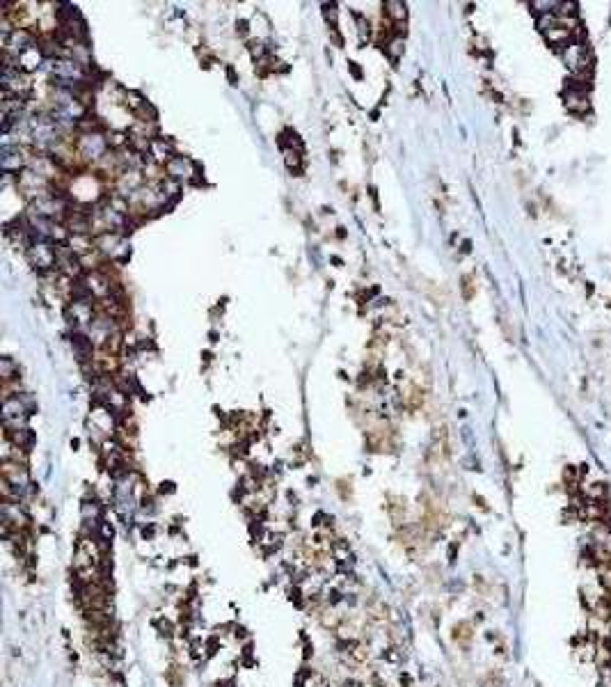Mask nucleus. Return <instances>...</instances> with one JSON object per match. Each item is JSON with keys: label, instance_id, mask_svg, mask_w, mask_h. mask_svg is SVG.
Listing matches in <instances>:
<instances>
[{"label": "nucleus", "instance_id": "nucleus-1", "mask_svg": "<svg viewBox=\"0 0 611 687\" xmlns=\"http://www.w3.org/2000/svg\"><path fill=\"white\" fill-rule=\"evenodd\" d=\"M30 261L37 271H48V268L58 266V250L48 243V240H37L30 245Z\"/></svg>", "mask_w": 611, "mask_h": 687}, {"label": "nucleus", "instance_id": "nucleus-2", "mask_svg": "<svg viewBox=\"0 0 611 687\" xmlns=\"http://www.w3.org/2000/svg\"><path fill=\"white\" fill-rule=\"evenodd\" d=\"M110 147L108 140L101 133H85L78 140V154L85 158H101L106 156V149Z\"/></svg>", "mask_w": 611, "mask_h": 687}, {"label": "nucleus", "instance_id": "nucleus-3", "mask_svg": "<svg viewBox=\"0 0 611 687\" xmlns=\"http://www.w3.org/2000/svg\"><path fill=\"white\" fill-rule=\"evenodd\" d=\"M34 46V37L25 27H14V30L5 37V53H14V58Z\"/></svg>", "mask_w": 611, "mask_h": 687}, {"label": "nucleus", "instance_id": "nucleus-4", "mask_svg": "<svg viewBox=\"0 0 611 687\" xmlns=\"http://www.w3.org/2000/svg\"><path fill=\"white\" fill-rule=\"evenodd\" d=\"M165 172H168V179H172V181H188V179H192L197 174L195 172V163L188 161V158H183V156H174L172 161L165 165Z\"/></svg>", "mask_w": 611, "mask_h": 687}, {"label": "nucleus", "instance_id": "nucleus-5", "mask_svg": "<svg viewBox=\"0 0 611 687\" xmlns=\"http://www.w3.org/2000/svg\"><path fill=\"white\" fill-rule=\"evenodd\" d=\"M25 165V156L21 154L19 147H12V144H3V151H0V168H3L5 174H14Z\"/></svg>", "mask_w": 611, "mask_h": 687}, {"label": "nucleus", "instance_id": "nucleus-6", "mask_svg": "<svg viewBox=\"0 0 611 687\" xmlns=\"http://www.w3.org/2000/svg\"><path fill=\"white\" fill-rule=\"evenodd\" d=\"M44 51H41V46H30L27 51H23L21 55H16V67L21 69V71H34V69H39L41 67V62H44Z\"/></svg>", "mask_w": 611, "mask_h": 687}, {"label": "nucleus", "instance_id": "nucleus-7", "mask_svg": "<svg viewBox=\"0 0 611 687\" xmlns=\"http://www.w3.org/2000/svg\"><path fill=\"white\" fill-rule=\"evenodd\" d=\"M149 156L165 168V165L174 158V147H172V142L165 140V137H154L149 144Z\"/></svg>", "mask_w": 611, "mask_h": 687}, {"label": "nucleus", "instance_id": "nucleus-8", "mask_svg": "<svg viewBox=\"0 0 611 687\" xmlns=\"http://www.w3.org/2000/svg\"><path fill=\"white\" fill-rule=\"evenodd\" d=\"M71 346L76 350V355H78V360L80 362H85L92 357V339L89 337H85L82 333H73L71 335Z\"/></svg>", "mask_w": 611, "mask_h": 687}, {"label": "nucleus", "instance_id": "nucleus-9", "mask_svg": "<svg viewBox=\"0 0 611 687\" xmlns=\"http://www.w3.org/2000/svg\"><path fill=\"white\" fill-rule=\"evenodd\" d=\"M566 60L573 69H581L588 65V51L581 44H570L566 51Z\"/></svg>", "mask_w": 611, "mask_h": 687}, {"label": "nucleus", "instance_id": "nucleus-10", "mask_svg": "<svg viewBox=\"0 0 611 687\" xmlns=\"http://www.w3.org/2000/svg\"><path fill=\"white\" fill-rule=\"evenodd\" d=\"M384 14H387L396 25H401L405 16H408V7L403 3H384Z\"/></svg>", "mask_w": 611, "mask_h": 687}, {"label": "nucleus", "instance_id": "nucleus-11", "mask_svg": "<svg viewBox=\"0 0 611 687\" xmlns=\"http://www.w3.org/2000/svg\"><path fill=\"white\" fill-rule=\"evenodd\" d=\"M384 53H387L389 58L396 62L403 55V39L401 37H394L391 41H387V46H384Z\"/></svg>", "mask_w": 611, "mask_h": 687}, {"label": "nucleus", "instance_id": "nucleus-12", "mask_svg": "<svg viewBox=\"0 0 611 687\" xmlns=\"http://www.w3.org/2000/svg\"><path fill=\"white\" fill-rule=\"evenodd\" d=\"M0 376H3L5 383H10L14 376H16V364H14L10 357H3L0 360Z\"/></svg>", "mask_w": 611, "mask_h": 687}, {"label": "nucleus", "instance_id": "nucleus-13", "mask_svg": "<svg viewBox=\"0 0 611 687\" xmlns=\"http://www.w3.org/2000/svg\"><path fill=\"white\" fill-rule=\"evenodd\" d=\"M302 156H300V151H293V149H288L286 151V168L291 170V172H300L302 168Z\"/></svg>", "mask_w": 611, "mask_h": 687}, {"label": "nucleus", "instance_id": "nucleus-14", "mask_svg": "<svg viewBox=\"0 0 611 687\" xmlns=\"http://www.w3.org/2000/svg\"><path fill=\"white\" fill-rule=\"evenodd\" d=\"M250 53H252V58L261 60L266 55V46L261 44V41H252V44H250Z\"/></svg>", "mask_w": 611, "mask_h": 687}, {"label": "nucleus", "instance_id": "nucleus-15", "mask_svg": "<svg viewBox=\"0 0 611 687\" xmlns=\"http://www.w3.org/2000/svg\"><path fill=\"white\" fill-rule=\"evenodd\" d=\"M323 14H325L327 21H332V25L336 23V5H325L323 7Z\"/></svg>", "mask_w": 611, "mask_h": 687}, {"label": "nucleus", "instance_id": "nucleus-16", "mask_svg": "<svg viewBox=\"0 0 611 687\" xmlns=\"http://www.w3.org/2000/svg\"><path fill=\"white\" fill-rule=\"evenodd\" d=\"M350 71H353V76H355V78H360V76H362V71H360V67H357V65H355V62H350Z\"/></svg>", "mask_w": 611, "mask_h": 687}, {"label": "nucleus", "instance_id": "nucleus-17", "mask_svg": "<svg viewBox=\"0 0 611 687\" xmlns=\"http://www.w3.org/2000/svg\"><path fill=\"white\" fill-rule=\"evenodd\" d=\"M236 30H238L240 34H245V32H247V21H238V27H236Z\"/></svg>", "mask_w": 611, "mask_h": 687}, {"label": "nucleus", "instance_id": "nucleus-18", "mask_svg": "<svg viewBox=\"0 0 611 687\" xmlns=\"http://www.w3.org/2000/svg\"><path fill=\"white\" fill-rule=\"evenodd\" d=\"M227 74H229V80H231V82H236V74H233V69H231V67L227 69Z\"/></svg>", "mask_w": 611, "mask_h": 687}]
</instances>
